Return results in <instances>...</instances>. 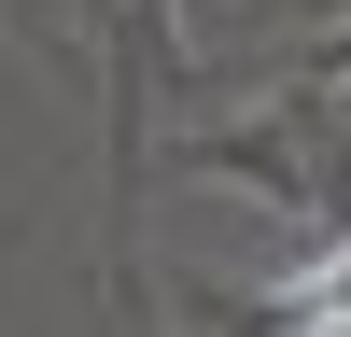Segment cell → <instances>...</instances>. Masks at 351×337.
Instances as JSON below:
<instances>
[{"label": "cell", "instance_id": "1", "mask_svg": "<svg viewBox=\"0 0 351 337\" xmlns=\"http://www.w3.org/2000/svg\"><path fill=\"white\" fill-rule=\"evenodd\" d=\"M267 337H351V239L324 253V267H295V281H281Z\"/></svg>", "mask_w": 351, "mask_h": 337}]
</instances>
